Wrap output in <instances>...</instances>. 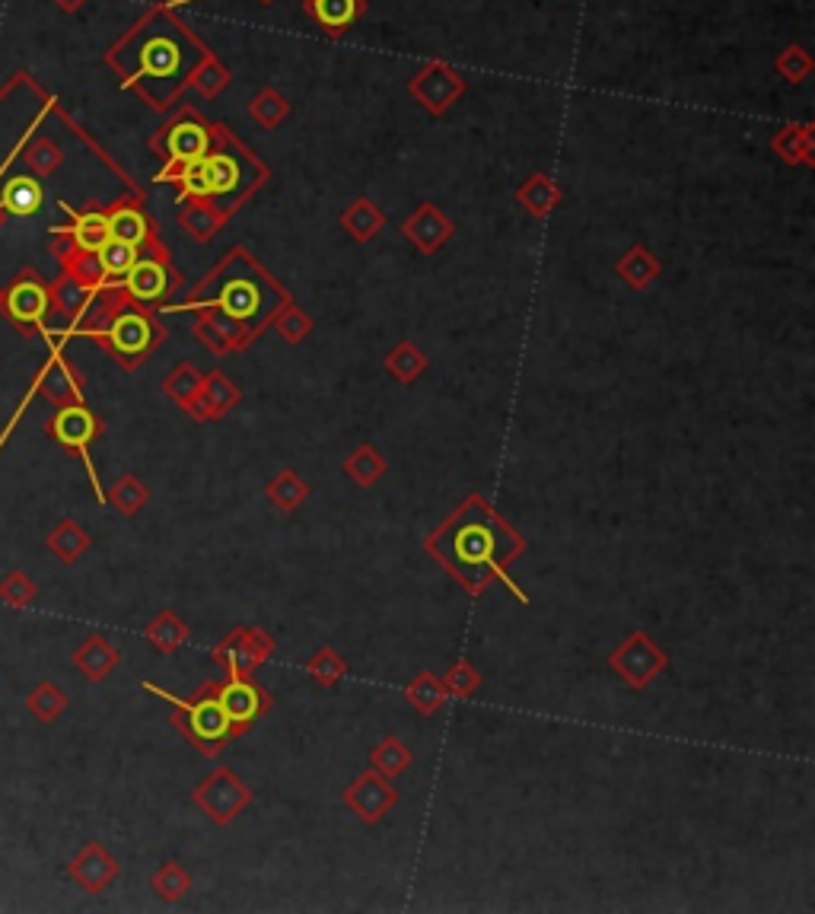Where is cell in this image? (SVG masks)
Masks as SVG:
<instances>
[{"mask_svg":"<svg viewBox=\"0 0 815 914\" xmlns=\"http://www.w3.org/2000/svg\"><path fill=\"white\" fill-rule=\"evenodd\" d=\"M0 313L23 334L45 329V319L51 313V296L36 275L23 271L7 291L0 293Z\"/></svg>","mask_w":815,"mask_h":914,"instance_id":"6da1fadb","label":"cell"},{"mask_svg":"<svg viewBox=\"0 0 815 914\" xmlns=\"http://www.w3.org/2000/svg\"><path fill=\"white\" fill-rule=\"evenodd\" d=\"M45 434L58 443V447H64V450H74V453H81L83 459H86V468H89V475H93V462H89V447L99 440V434H102V424H99V417L93 415L83 402H74V405H64V409H58L54 415H51V421L45 424ZM96 478V475H93Z\"/></svg>","mask_w":815,"mask_h":914,"instance_id":"7a4b0ae2","label":"cell"},{"mask_svg":"<svg viewBox=\"0 0 815 914\" xmlns=\"http://www.w3.org/2000/svg\"><path fill=\"white\" fill-rule=\"evenodd\" d=\"M68 873L86 892H102L119 876V864L109 857V851L102 844L89 841V844H83L81 851H77V857L68 864Z\"/></svg>","mask_w":815,"mask_h":914,"instance_id":"3957f363","label":"cell"},{"mask_svg":"<svg viewBox=\"0 0 815 914\" xmlns=\"http://www.w3.org/2000/svg\"><path fill=\"white\" fill-rule=\"evenodd\" d=\"M36 392L51 399L58 409L74 405V402H81V376L68 361L51 354V361L36 374Z\"/></svg>","mask_w":815,"mask_h":914,"instance_id":"277c9868","label":"cell"},{"mask_svg":"<svg viewBox=\"0 0 815 914\" xmlns=\"http://www.w3.org/2000/svg\"><path fill=\"white\" fill-rule=\"evenodd\" d=\"M106 334H109L112 351L122 357H137L150 348V322L137 313H122Z\"/></svg>","mask_w":815,"mask_h":914,"instance_id":"5b68a950","label":"cell"},{"mask_svg":"<svg viewBox=\"0 0 815 914\" xmlns=\"http://www.w3.org/2000/svg\"><path fill=\"white\" fill-rule=\"evenodd\" d=\"M61 210H68L61 205ZM71 214V210H68ZM74 223L71 227H51L54 233H68L74 236V246L81 252H99L112 236H109V217L106 214H71Z\"/></svg>","mask_w":815,"mask_h":914,"instance_id":"8992f818","label":"cell"},{"mask_svg":"<svg viewBox=\"0 0 815 914\" xmlns=\"http://www.w3.org/2000/svg\"><path fill=\"white\" fill-rule=\"evenodd\" d=\"M74 666L81 669L89 682H102L115 666H119V650L106 637H86L74 650Z\"/></svg>","mask_w":815,"mask_h":914,"instance_id":"52a82bcc","label":"cell"},{"mask_svg":"<svg viewBox=\"0 0 815 914\" xmlns=\"http://www.w3.org/2000/svg\"><path fill=\"white\" fill-rule=\"evenodd\" d=\"M45 202L41 185L29 175H13L3 192H0V214H16V217H29L36 214Z\"/></svg>","mask_w":815,"mask_h":914,"instance_id":"ba28073f","label":"cell"},{"mask_svg":"<svg viewBox=\"0 0 815 914\" xmlns=\"http://www.w3.org/2000/svg\"><path fill=\"white\" fill-rule=\"evenodd\" d=\"M45 545H48V551H51L58 561L74 564V561H81L83 555H86V548L93 545V539H89V533L83 529L81 523L64 520V523H58V526L48 533Z\"/></svg>","mask_w":815,"mask_h":914,"instance_id":"9c48e42d","label":"cell"},{"mask_svg":"<svg viewBox=\"0 0 815 914\" xmlns=\"http://www.w3.org/2000/svg\"><path fill=\"white\" fill-rule=\"evenodd\" d=\"M127 278V291L134 300H144V303H154L160 300L166 293V271L160 261H134L131 271L124 275Z\"/></svg>","mask_w":815,"mask_h":914,"instance_id":"30bf717a","label":"cell"},{"mask_svg":"<svg viewBox=\"0 0 815 914\" xmlns=\"http://www.w3.org/2000/svg\"><path fill=\"white\" fill-rule=\"evenodd\" d=\"M68 695H64V688L61 685H54L51 679H45V682H39L29 695H26V707H29V714L39 720V723H54L64 710H68Z\"/></svg>","mask_w":815,"mask_h":914,"instance_id":"8fae6325","label":"cell"},{"mask_svg":"<svg viewBox=\"0 0 815 914\" xmlns=\"http://www.w3.org/2000/svg\"><path fill=\"white\" fill-rule=\"evenodd\" d=\"M109 236L137 249V246L147 240V220H144V214L134 208L112 210V214H109Z\"/></svg>","mask_w":815,"mask_h":914,"instance_id":"7c38bea8","label":"cell"},{"mask_svg":"<svg viewBox=\"0 0 815 914\" xmlns=\"http://www.w3.org/2000/svg\"><path fill=\"white\" fill-rule=\"evenodd\" d=\"M36 596H39V586L26 571H10L0 581V602L10 609H29L36 602Z\"/></svg>","mask_w":815,"mask_h":914,"instance_id":"4fadbf2b","label":"cell"},{"mask_svg":"<svg viewBox=\"0 0 815 914\" xmlns=\"http://www.w3.org/2000/svg\"><path fill=\"white\" fill-rule=\"evenodd\" d=\"M204 147H207V137H204L202 127L182 125L169 134V154H172V160H179V163L202 160Z\"/></svg>","mask_w":815,"mask_h":914,"instance_id":"5bb4252c","label":"cell"},{"mask_svg":"<svg viewBox=\"0 0 815 914\" xmlns=\"http://www.w3.org/2000/svg\"><path fill=\"white\" fill-rule=\"evenodd\" d=\"M227 714L220 702H202V705L192 707V733L198 740H217L223 730H227Z\"/></svg>","mask_w":815,"mask_h":914,"instance_id":"9a60e30c","label":"cell"},{"mask_svg":"<svg viewBox=\"0 0 815 914\" xmlns=\"http://www.w3.org/2000/svg\"><path fill=\"white\" fill-rule=\"evenodd\" d=\"M96 258H99L102 278H124L131 271V265L137 261V249L127 246V243H119V240H109L102 249L96 252Z\"/></svg>","mask_w":815,"mask_h":914,"instance_id":"2e32d148","label":"cell"},{"mask_svg":"<svg viewBox=\"0 0 815 914\" xmlns=\"http://www.w3.org/2000/svg\"><path fill=\"white\" fill-rule=\"evenodd\" d=\"M23 157H26L29 169L39 172V175H51V172L58 169V163H61V150H58V144L48 141V137H39V141H33L29 147H23Z\"/></svg>","mask_w":815,"mask_h":914,"instance_id":"e0dca14e","label":"cell"},{"mask_svg":"<svg viewBox=\"0 0 815 914\" xmlns=\"http://www.w3.org/2000/svg\"><path fill=\"white\" fill-rule=\"evenodd\" d=\"M109 500L122 510L124 516H131V513H137V510L144 507L147 491H144V485H141L137 478L124 475V478H119V482L112 485V495H109Z\"/></svg>","mask_w":815,"mask_h":914,"instance_id":"ac0fdd59","label":"cell"},{"mask_svg":"<svg viewBox=\"0 0 815 914\" xmlns=\"http://www.w3.org/2000/svg\"><path fill=\"white\" fill-rule=\"evenodd\" d=\"M220 707H223L227 720H248L255 714V707H258V698H255V692L248 685H233V688L223 692Z\"/></svg>","mask_w":815,"mask_h":914,"instance_id":"d6986e66","label":"cell"},{"mask_svg":"<svg viewBox=\"0 0 815 914\" xmlns=\"http://www.w3.org/2000/svg\"><path fill=\"white\" fill-rule=\"evenodd\" d=\"M204 172H207V192H230L240 179L236 163L230 157H207Z\"/></svg>","mask_w":815,"mask_h":914,"instance_id":"ffe728a7","label":"cell"},{"mask_svg":"<svg viewBox=\"0 0 815 914\" xmlns=\"http://www.w3.org/2000/svg\"><path fill=\"white\" fill-rule=\"evenodd\" d=\"M255 291H252V284H233L230 291L223 293V306H227V313H233V316H252L255 313Z\"/></svg>","mask_w":815,"mask_h":914,"instance_id":"44dd1931","label":"cell"},{"mask_svg":"<svg viewBox=\"0 0 815 914\" xmlns=\"http://www.w3.org/2000/svg\"><path fill=\"white\" fill-rule=\"evenodd\" d=\"M316 10H319V20H323V23L338 26V23H348V20H351L354 0H319Z\"/></svg>","mask_w":815,"mask_h":914,"instance_id":"7402d4cb","label":"cell"},{"mask_svg":"<svg viewBox=\"0 0 815 914\" xmlns=\"http://www.w3.org/2000/svg\"><path fill=\"white\" fill-rule=\"evenodd\" d=\"M147 634H150V641L157 644V647H172L175 641H182L179 634V627H175V622L169 619V616H163V619H157V622L147 627Z\"/></svg>","mask_w":815,"mask_h":914,"instance_id":"603a6c76","label":"cell"},{"mask_svg":"<svg viewBox=\"0 0 815 914\" xmlns=\"http://www.w3.org/2000/svg\"><path fill=\"white\" fill-rule=\"evenodd\" d=\"M154 886L160 889V895H166V899H175V895H182V886H185V879H182V873L175 870L172 864H166L163 870L157 873Z\"/></svg>","mask_w":815,"mask_h":914,"instance_id":"cb8c5ba5","label":"cell"},{"mask_svg":"<svg viewBox=\"0 0 815 914\" xmlns=\"http://www.w3.org/2000/svg\"><path fill=\"white\" fill-rule=\"evenodd\" d=\"M185 188L188 192H198V195H204L207 192V172H204V157L202 160H192V163H185Z\"/></svg>","mask_w":815,"mask_h":914,"instance_id":"d4e9b609","label":"cell"},{"mask_svg":"<svg viewBox=\"0 0 815 914\" xmlns=\"http://www.w3.org/2000/svg\"><path fill=\"white\" fill-rule=\"evenodd\" d=\"M54 3H58L61 10H68V13H71V10H77V7H81L83 0H54Z\"/></svg>","mask_w":815,"mask_h":914,"instance_id":"484cf974","label":"cell"}]
</instances>
